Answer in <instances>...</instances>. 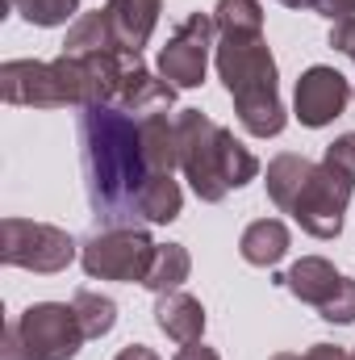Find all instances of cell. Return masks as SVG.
<instances>
[{
  "label": "cell",
  "mask_w": 355,
  "mask_h": 360,
  "mask_svg": "<svg viewBox=\"0 0 355 360\" xmlns=\"http://www.w3.org/2000/svg\"><path fill=\"white\" fill-rule=\"evenodd\" d=\"M80 164L88 184V205L105 226L138 222V193L151 176L142 160L138 117L117 105L80 109Z\"/></svg>",
  "instance_id": "1"
},
{
  "label": "cell",
  "mask_w": 355,
  "mask_h": 360,
  "mask_svg": "<svg viewBox=\"0 0 355 360\" xmlns=\"http://www.w3.org/2000/svg\"><path fill=\"white\" fill-rule=\"evenodd\" d=\"M213 59H217V76L226 92L234 96V113L243 130L255 139H276L288 113L280 105V84H276L280 76H276V59L264 34H230L217 42Z\"/></svg>",
  "instance_id": "2"
},
{
  "label": "cell",
  "mask_w": 355,
  "mask_h": 360,
  "mask_svg": "<svg viewBox=\"0 0 355 360\" xmlns=\"http://www.w3.org/2000/svg\"><path fill=\"white\" fill-rule=\"evenodd\" d=\"M180 172L201 201H222L230 188H243L260 176V160L201 109H180Z\"/></svg>",
  "instance_id": "3"
},
{
  "label": "cell",
  "mask_w": 355,
  "mask_h": 360,
  "mask_svg": "<svg viewBox=\"0 0 355 360\" xmlns=\"http://www.w3.org/2000/svg\"><path fill=\"white\" fill-rule=\"evenodd\" d=\"M84 327L76 319V306L63 302H38L21 310L4 327V360H76L84 348Z\"/></svg>",
  "instance_id": "4"
},
{
  "label": "cell",
  "mask_w": 355,
  "mask_h": 360,
  "mask_svg": "<svg viewBox=\"0 0 355 360\" xmlns=\"http://www.w3.org/2000/svg\"><path fill=\"white\" fill-rule=\"evenodd\" d=\"M155 248L147 231L138 226H105L80 248V264L92 281H121V285H142Z\"/></svg>",
  "instance_id": "5"
},
{
  "label": "cell",
  "mask_w": 355,
  "mask_h": 360,
  "mask_svg": "<svg viewBox=\"0 0 355 360\" xmlns=\"http://www.w3.org/2000/svg\"><path fill=\"white\" fill-rule=\"evenodd\" d=\"M0 260L8 269L25 272H63L76 260V239L63 226L29 222V218H4L0 222Z\"/></svg>",
  "instance_id": "6"
},
{
  "label": "cell",
  "mask_w": 355,
  "mask_h": 360,
  "mask_svg": "<svg viewBox=\"0 0 355 360\" xmlns=\"http://www.w3.org/2000/svg\"><path fill=\"white\" fill-rule=\"evenodd\" d=\"M351 188H355V180L339 176L326 164H314V172L305 180V188L297 193V201H293L288 214H293V222L305 235H314V239H339L343 214L351 205Z\"/></svg>",
  "instance_id": "7"
},
{
  "label": "cell",
  "mask_w": 355,
  "mask_h": 360,
  "mask_svg": "<svg viewBox=\"0 0 355 360\" xmlns=\"http://www.w3.org/2000/svg\"><path fill=\"white\" fill-rule=\"evenodd\" d=\"M209 51H213V17L188 13L180 21V30L168 38V46L159 51V76L172 89H201L205 68H209Z\"/></svg>",
  "instance_id": "8"
},
{
  "label": "cell",
  "mask_w": 355,
  "mask_h": 360,
  "mask_svg": "<svg viewBox=\"0 0 355 360\" xmlns=\"http://www.w3.org/2000/svg\"><path fill=\"white\" fill-rule=\"evenodd\" d=\"M0 96L8 105H34V109L72 105L67 76H63L59 59H51V63H42V59H8L0 68Z\"/></svg>",
  "instance_id": "9"
},
{
  "label": "cell",
  "mask_w": 355,
  "mask_h": 360,
  "mask_svg": "<svg viewBox=\"0 0 355 360\" xmlns=\"http://www.w3.org/2000/svg\"><path fill=\"white\" fill-rule=\"evenodd\" d=\"M347 101H351V84H347V76L335 72V68H322V63H318V68H309V72L297 80L293 113H297L301 126L318 130V126H330V122L347 109Z\"/></svg>",
  "instance_id": "10"
},
{
  "label": "cell",
  "mask_w": 355,
  "mask_h": 360,
  "mask_svg": "<svg viewBox=\"0 0 355 360\" xmlns=\"http://www.w3.org/2000/svg\"><path fill=\"white\" fill-rule=\"evenodd\" d=\"M105 13H109V25H113V38L121 46V55L142 59V51H147L151 34L159 25L163 0H109Z\"/></svg>",
  "instance_id": "11"
},
{
  "label": "cell",
  "mask_w": 355,
  "mask_h": 360,
  "mask_svg": "<svg viewBox=\"0 0 355 360\" xmlns=\"http://www.w3.org/2000/svg\"><path fill=\"white\" fill-rule=\"evenodd\" d=\"M176 92L163 76H155L151 68H142V59L138 63H130V72H126V84L117 92V109H126V113H134V117H147V113H163L168 105H176Z\"/></svg>",
  "instance_id": "12"
},
{
  "label": "cell",
  "mask_w": 355,
  "mask_h": 360,
  "mask_svg": "<svg viewBox=\"0 0 355 360\" xmlns=\"http://www.w3.org/2000/svg\"><path fill=\"white\" fill-rule=\"evenodd\" d=\"M297 302H305V306H326L330 297H335V289H339V272H335V264L330 260H322V256H301L293 269L284 272V276H276Z\"/></svg>",
  "instance_id": "13"
},
{
  "label": "cell",
  "mask_w": 355,
  "mask_h": 360,
  "mask_svg": "<svg viewBox=\"0 0 355 360\" xmlns=\"http://www.w3.org/2000/svg\"><path fill=\"white\" fill-rule=\"evenodd\" d=\"M155 323H159V331H163L168 340H176V344H196L201 331H205V306H201L192 293H184V289L159 293V302H155Z\"/></svg>",
  "instance_id": "14"
},
{
  "label": "cell",
  "mask_w": 355,
  "mask_h": 360,
  "mask_svg": "<svg viewBox=\"0 0 355 360\" xmlns=\"http://www.w3.org/2000/svg\"><path fill=\"white\" fill-rule=\"evenodd\" d=\"M138 139H142V160H147L151 172L172 176L180 168V130H176V122L168 117V109L138 117Z\"/></svg>",
  "instance_id": "15"
},
{
  "label": "cell",
  "mask_w": 355,
  "mask_h": 360,
  "mask_svg": "<svg viewBox=\"0 0 355 360\" xmlns=\"http://www.w3.org/2000/svg\"><path fill=\"white\" fill-rule=\"evenodd\" d=\"M288 248H293V235H288V226H284L280 218H260V222H251V226L243 231V239H239V256H243L247 264H255V269L280 264V260L288 256Z\"/></svg>",
  "instance_id": "16"
},
{
  "label": "cell",
  "mask_w": 355,
  "mask_h": 360,
  "mask_svg": "<svg viewBox=\"0 0 355 360\" xmlns=\"http://www.w3.org/2000/svg\"><path fill=\"white\" fill-rule=\"evenodd\" d=\"M309 172H314V164L305 160V155H293V151H284V155H276L272 164H267V197L288 214L293 210V201H297V193L305 188V180H309Z\"/></svg>",
  "instance_id": "17"
},
{
  "label": "cell",
  "mask_w": 355,
  "mask_h": 360,
  "mask_svg": "<svg viewBox=\"0 0 355 360\" xmlns=\"http://www.w3.org/2000/svg\"><path fill=\"white\" fill-rule=\"evenodd\" d=\"M180 210H184L180 184L172 176H163V172H151L147 184H142V193H138V218L155 222V226H168V222L180 218Z\"/></svg>",
  "instance_id": "18"
},
{
  "label": "cell",
  "mask_w": 355,
  "mask_h": 360,
  "mask_svg": "<svg viewBox=\"0 0 355 360\" xmlns=\"http://www.w3.org/2000/svg\"><path fill=\"white\" fill-rule=\"evenodd\" d=\"M188 272H192L188 248H184V243H159V248H155V260H151V272H147V281H142V289H151V293H172V289H180V285L188 281Z\"/></svg>",
  "instance_id": "19"
},
{
  "label": "cell",
  "mask_w": 355,
  "mask_h": 360,
  "mask_svg": "<svg viewBox=\"0 0 355 360\" xmlns=\"http://www.w3.org/2000/svg\"><path fill=\"white\" fill-rule=\"evenodd\" d=\"M213 30L222 38H230V34H264V4L260 0H217Z\"/></svg>",
  "instance_id": "20"
},
{
  "label": "cell",
  "mask_w": 355,
  "mask_h": 360,
  "mask_svg": "<svg viewBox=\"0 0 355 360\" xmlns=\"http://www.w3.org/2000/svg\"><path fill=\"white\" fill-rule=\"evenodd\" d=\"M72 306H76V319H80V327H84V335H88V340L109 335V331H113V323H117V302H113V297H105V293L80 289V293L72 297Z\"/></svg>",
  "instance_id": "21"
},
{
  "label": "cell",
  "mask_w": 355,
  "mask_h": 360,
  "mask_svg": "<svg viewBox=\"0 0 355 360\" xmlns=\"http://www.w3.org/2000/svg\"><path fill=\"white\" fill-rule=\"evenodd\" d=\"M29 25H67L80 13V0H8Z\"/></svg>",
  "instance_id": "22"
},
{
  "label": "cell",
  "mask_w": 355,
  "mask_h": 360,
  "mask_svg": "<svg viewBox=\"0 0 355 360\" xmlns=\"http://www.w3.org/2000/svg\"><path fill=\"white\" fill-rule=\"evenodd\" d=\"M326 323H339V327H347V323H355V281L351 276H343L339 281V289H335V297L318 310Z\"/></svg>",
  "instance_id": "23"
},
{
  "label": "cell",
  "mask_w": 355,
  "mask_h": 360,
  "mask_svg": "<svg viewBox=\"0 0 355 360\" xmlns=\"http://www.w3.org/2000/svg\"><path fill=\"white\" fill-rule=\"evenodd\" d=\"M322 164H326V168H335L339 176L355 180V134H343V139H335V143L326 147Z\"/></svg>",
  "instance_id": "24"
},
{
  "label": "cell",
  "mask_w": 355,
  "mask_h": 360,
  "mask_svg": "<svg viewBox=\"0 0 355 360\" xmlns=\"http://www.w3.org/2000/svg\"><path fill=\"white\" fill-rule=\"evenodd\" d=\"M330 46H335V51H343V55L355 63V17L335 21V30H330Z\"/></svg>",
  "instance_id": "25"
},
{
  "label": "cell",
  "mask_w": 355,
  "mask_h": 360,
  "mask_svg": "<svg viewBox=\"0 0 355 360\" xmlns=\"http://www.w3.org/2000/svg\"><path fill=\"white\" fill-rule=\"evenodd\" d=\"M314 13H322L330 21H347V17H355V0H318Z\"/></svg>",
  "instance_id": "26"
},
{
  "label": "cell",
  "mask_w": 355,
  "mask_h": 360,
  "mask_svg": "<svg viewBox=\"0 0 355 360\" xmlns=\"http://www.w3.org/2000/svg\"><path fill=\"white\" fill-rule=\"evenodd\" d=\"M297 360H351V356H347L339 344H314L309 352H301Z\"/></svg>",
  "instance_id": "27"
},
{
  "label": "cell",
  "mask_w": 355,
  "mask_h": 360,
  "mask_svg": "<svg viewBox=\"0 0 355 360\" xmlns=\"http://www.w3.org/2000/svg\"><path fill=\"white\" fill-rule=\"evenodd\" d=\"M176 360H222L213 348H205L201 340L196 344H180V352H176Z\"/></svg>",
  "instance_id": "28"
},
{
  "label": "cell",
  "mask_w": 355,
  "mask_h": 360,
  "mask_svg": "<svg viewBox=\"0 0 355 360\" xmlns=\"http://www.w3.org/2000/svg\"><path fill=\"white\" fill-rule=\"evenodd\" d=\"M113 360H159V356H155L147 344H130V348H121V352H117Z\"/></svg>",
  "instance_id": "29"
},
{
  "label": "cell",
  "mask_w": 355,
  "mask_h": 360,
  "mask_svg": "<svg viewBox=\"0 0 355 360\" xmlns=\"http://www.w3.org/2000/svg\"><path fill=\"white\" fill-rule=\"evenodd\" d=\"M280 4H284V8H297V13H301V8H318V0H280Z\"/></svg>",
  "instance_id": "30"
},
{
  "label": "cell",
  "mask_w": 355,
  "mask_h": 360,
  "mask_svg": "<svg viewBox=\"0 0 355 360\" xmlns=\"http://www.w3.org/2000/svg\"><path fill=\"white\" fill-rule=\"evenodd\" d=\"M351 96H355V89H351Z\"/></svg>",
  "instance_id": "31"
},
{
  "label": "cell",
  "mask_w": 355,
  "mask_h": 360,
  "mask_svg": "<svg viewBox=\"0 0 355 360\" xmlns=\"http://www.w3.org/2000/svg\"><path fill=\"white\" fill-rule=\"evenodd\" d=\"M351 360H355V352H351Z\"/></svg>",
  "instance_id": "32"
}]
</instances>
